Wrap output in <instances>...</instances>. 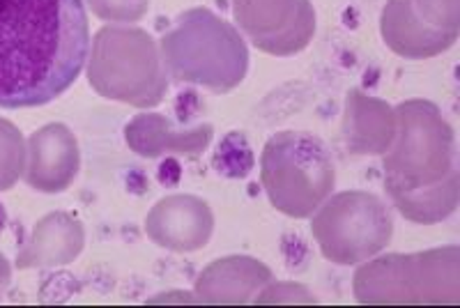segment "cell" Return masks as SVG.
Masks as SVG:
<instances>
[{"label": "cell", "instance_id": "1", "mask_svg": "<svg viewBox=\"0 0 460 308\" xmlns=\"http://www.w3.org/2000/svg\"><path fill=\"white\" fill-rule=\"evenodd\" d=\"M90 51L84 0H0V109H35L67 92Z\"/></svg>", "mask_w": 460, "mask_h": 308}, {"label": "cell", "instance_id": "2", "mask_svg": "<svg viewBox=\"0 0 460 308\" xmlns=\"http://www.w3.org/2000/svg\"><path fill=\"white\" fill-rule=\"evenodd\" d=\"M454 131L430 101L398 106V141L385 154L392 198L414 224H435L458 203Z\"/></svg>", "mask_w": 460, "mask_h": 308}, {"label": "cell", "instance_id": "3", "mask_svg": "<svg viewBox=\"0 0 460 308\" xmlns=\"http://www.w3.org/2000/svg\"><path fill=\"white\" fill-rule=\"evenodd\" d=\"M162 57L172 79L228 92L242 84L249 53L240 32L215 12L194 7L162 37Z\"/></svg>", "mask_w": 460, "mask_h": 308}, {"label": "cell", "instance_id": "4", "mask_svg": "<svg viewBox=\"0 0 460 308\" xmlns=\"http://www.w3.org/2000/svg\"><path fill=\"white\" fill-rule=\"evenodd\" d=\"M261 180L279 212L306 219L330 198L336 171L330 150L318 136L279 131L262 147Z\"/></svg>", "mask_w": 460, "mask_h": 308}, {"label": "cell", "instance_id": "5", "mask_svg": "<svg viewBox=\"0 0 460 308\" xmlns=\"http://www.w3.org/2000/svg\"><path fill=\"white\" fill-rule=\"evenodd\" d=\"M88 79L104 97L134 106L159 104L166 90L155 42L137 28H102L97 32Z\"/></svg>", "mask_w": 460, "mask_h": 308}, {"label": "cell", "instance_id": "6", "mask_svg": "<svg viewBox=\"0 0 460 308\" xmlns=\"http://www.w3.org/2000/svg\"><path fill=\"white\" fill-rule=\"evenodd\" d=\"M324 258L339 265H357L389 244L394 221L387 205L368 191H343L320 205L311 221Z\"/></svg>", "mask_w": 460, "mask_h": 308}, {"label": "cell", "instance_id": "7", "mask_svg": "<svg viewBox=\"0 0 460 308\" xmlns=\"http://www.w3.org/2000/svg\"><path fill=\"white\" fill-rule=\"evenodd\" d=\"M382 35L402 57L438 56L458 37V0H389Z\"/></svg>", "mask_w": 460, "mask_h": 308}, {"label": "cell", "instance_id": "8", "mask_svg": "<svg viewBox=\"0 0 460 308\" xmlns=\"http://www.w3.org/2000/svg\"><path fill=\"white\" fill-rule=\"evenodd\" d=\"M233 14L242 32L272 56L302 51L315 32L309 0H233Z\"/></svg>", "mask_w": 460, "mask_h": 308}, {"label": "cell", "instance_id": "9", "mask_svg": "<svg viewBox=\"0 0 460 308\" xmlns=\"http://www.w3.org/2000/svg\"><path fill=\"white\" fill-rule=\"evenodd\" d=\"M81 154L76 136L60 122L37 129L28 141L26 182L44 194H60L79 172Z\"/></svg>", "mask_w": 460, "mask_h": 308}, {"label": "cell", "instance_id": "10", "mask_svg": "<svg viewBox=\"0 0 460 308\" xmlns=\"http://www.w3.org/2000/svg\"><path fill=\"white\" fill-rule=\"evenodd\" d=\"M147 235L172 251H194L208 244L212 212L194 196H171L159 200L146 221Z\"/></svg>", "mask_w": 460, "mask_h": 308}, {"label": "cell", "instance_id": "11", "mask_svg": "<svg viewBox=\"0 0 460 308\" xmlns=\"http://www.w3.org/2000/svg\"><path fill=\"white\" fill-rule=\"evenodd\" d=\"M127 143L131 150L143 157H159L164 152H184L199 154L212 138V127H194L187 131H175V127L157 113H143L127 125Z\"/></svg>", "mask_w": 460, "mask_h": 308}, {"label": "cell", "instance_id": "12", "mask_svg": "<svg viewBox=\"0 0 460 308\" xmlns=\"http://www.w3.org/2000/svg\"><path fill=\"white\" fill-rule=\"evenodd\" d=\"M81 240H84V233H81L79 221L63 212L49 215L47 219L40 221L32 233L31 244L19 256V267L69 262L79 253Z\"/></svg>", "mask_w": 460, "mask_h": 308}, {"label": "cell", "instance_id": "13", "mask_svg": "<svg viewBox=\"0 0 460 308\" xmlns=\"http://www.w3.org/2000/svg\"><path fill=\"white\" fill-rule=\"evenodd\" d=\"M23 171H26V145L22 131L10 120L0 118V191L12 189Z\"/></svg>", "mask_w": 460, "mask_h": 308}, {"label": "cell", "instance_id": "14", "mask_svg": "<svg viewBox=\"0 0 460 308\" xmlns=\"http://www.w3.org/2000/svg\"><path fill=\"white\" fill-rule=\"evenodd\" d=\"M215 168L228 178H244L253 168V152L244 134H228L215 154Z\"/></svg>", "mask_w": 460, "mask_h": 308}, {"label": "cell", "instance_id": "15", "mask_svg": "<svg viewBox=\"0 0 460 308\" xmlns=\"http://www.w3.org/2000/svg\"><path fill=\"white\" fill-rule=\"evenodd\" d=\"M88 3L94 14L113 22H138L147 10V0H88Z\"/></svg>", "mask_w": 460, "mask_h": 308}, {"label": "cell", "instance_id": "16", "mask_svg": "<svg viewBox=\"0 0 460 308\" xmlns=\"http://www.w3.org/2000/svg\"><path fill=\"white\" fill-rule=\"evenodd\" d=\"M7 283H10V265H7V260L3 258V253H0V297L5 293Z\"/></svg>", "mask_w": 460, "mask_h": 308}]
</instances>
